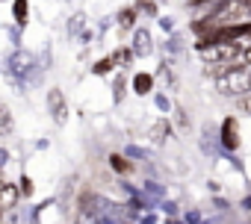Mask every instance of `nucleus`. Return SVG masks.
Returning a JSON list of instances; mask_svg holds the SVG:
<instances>
[{"instance_id":"obj_7","label":"nucleus","mask_w":251,"mask_h":224,"mask_svg":"<svg viewBox=\"0 0 251 224\" xmlns=\"http://www.w3.org/2000/svg\"><path fill=\"white\" fill-rule=\"evenodd\" d=\"M133 24V12L127 9V12H121V27H130Z\"/></svg>"},{"instance_id":"obj_9","label":"nucleus","mask_w":251,"mask_h":224,"mask_svg":"<svg viewBox=\"0 0 251 224\" xmlns=\"http://www.w3.org/2000/svg\"><path fill=\"white\" fill-rule=\"evenodd\" d=\"M248 89H251V80H248Z\"/></svg>"},{"instance_id":"obj_6","label":"nucleus","mask_w":251,"mask_h":224,"mask_svg":"<svg viewBox=\"0 0 251 224\" xmlns=\"http://www.w3.org/2000/svg\"><path fill=\"white\" fill-rule=\"evenodd\" d=\"M15 12H18V21H24V15H27V3H24V0L15 3Z\"/></svg>"},{"instance_id":"obj_2","label":"nucleus","mask_w":251,"mask_h":224,"mask_svg":"<svg viewBox=\"0 0 251 224\" xmlns=\"http://www.w3.org/2000/svg\"><path fill=\"white\" fill-rule=\"evenodd\" d=\"M236 142H239V139H236V121H233V118H227V121H225V148H230V151H233V148H236Z\"/></svg>"},{"instance_id":"obj_5","label":"nucleus","mask_w":251,"mask_h":224,"mask_svg":"<svg viewBox=\"0 0 251 224\" xmlns=\"http://www.w3.org/2000/svg\"><path fill=\"white\" fill-rule=\"evenodd\" d=\"M109 162H112V168H115V171H127V162H124L121 157H112Z\"/></svg>"},{"instance_id":"obj_3","label":"nucleus","mask_w":251,"mask_h":224,"mask_svg":"<svg viewBox=\"0 0 251 224\" xmlns=\"http://www.w3.org/2000/svg\"><path fill=\"white\" fill-rule=\"evenodd\" d=\"M151 83H154V80H151L148 74H139V77L133 80V86H136V91H139V94H148V91H151Z\"/></svg>"},{"instance_id":"obj_8","label":"nucleus","mask_w":251,"mask_h":224,"mask_svg":"<svg viewBox=\"0 0 251 224\" xmlns=\"http://www.w3.org/2000/svg\"><path fill=\"white\" fill-rule=\"evenodd\" d=\"M192 3H207V0H192Z\"/></svg>"},{"instance_id":"obj_4","label":"nucleus","mask_w":251,"mask_h":224,"mask_svg":"<svg viewBox=\"0 0 251 224\" xmlns=\"http://www.w3.org/2000/svg\"><path fill=\"white\" fill-rule=\"evenodd\" d=\"M0 130H9V112H6V106H0Z\"/></svg>"},{"instance_id":"obj_1","label":"nucleus","mask_w":251,"mask_h":224,"mask_svg":"<svg viewBox=\"0 0 251 224\" xmlns=\"http://www.w3.org/2000/svg\"><path fill=\"white\" fill-rule=\"evenodd\" d=\"M245 89H248V80L236 71H230L227 77H219V91H225V94H239Z\"/></svg>"}]
</instances>
